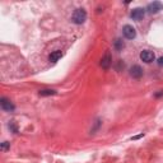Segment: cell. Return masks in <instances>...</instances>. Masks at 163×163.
I'll list each match as a JSON object with an SVG mask.
<instances>
[{"instance_id":"1","label":"cell","mask_w":163,"mask_h":163,"mask_svg":"<svg viewBox=\"0 0 163 163\" xmlns=\"http://www.w3.org/2000/svg\"><path fill=\"white\" fill-rule=\"evenodd\" d=\"M71 20H73L75 24H83L87 20V12L83 8L75 9L73 15H71Z\"/></svg>"},{"instance_id":"2","label":"cell","mask_w":163,"mask_h":163,"mask_svg":"<svg viewBox=\"0 0 163 163\" xmlns=\"http://www.w3.org/2000/svg\"><path fill=\"white\" fill-rule=\"evenodd\" d=\"M145 10L149 14H157V13H159L161 10H163V4L161 1H153L150 4H148Z\"/></svg>"},{"instance_id":"3","label":"cell","mask_w":163,"mask_h":163,"mask_svg":"<svg viewBox=\"0 0 163 163\" xmlns=\"http://www.w3.org/2000/svg\"><path fill=\"white\" fill-rule=\"evenodd\" d=\"M122 33H124V36H125L127 40H132V38L136 37V31H135V28L132 27V25H130V24L124 25V28H122Z\"/></svg>"},{"instance_id":"4","label":"cell","mask_w":163,"mask_h":163,"mask_svg":"<svg viewBox=\"0 0 163 163\" xmlns=\"http://www.w3.org/2000/svg\"><path fill=\"white\" fill-rule=\"evenodd\" d=\"M144 15H145V9H143V8H135V9H132L130 13V17L134 20H136V22L141 20L144 18Z\"/></svg>"},{"instance_id":"5","label":"cell","mask_w":163,"mask_h":163,"mask_svg":"<svg viewBox=\"0 0 163 163\" xmlns=\"http://www.w3.org/2000/svg\"><path fill=\"white\" fill-rule=\"evenodd\" d=\"M140 59H141V61H144V63L149 64V63H152V61H154L156 56H154V54H153L152 51L144 50V51H141V52H140Z\"/></svg>"},{"instance_id":"6","label":"cell","mask_w":163,"mask_h":163,"mask_svg":"<svg viewBox=\"0 0 163 163\" xmlns=\"http://www.w3.org/2000/svg\"><path fill=\"white\" fill-rule=\"evenodd\" d=\"M112 65V56H111V52L110 51H106V54H105V56L102 58V60H101V66L103 69H108L110 66Z\"/></svg>"},{"instance_id":"7","label":"cell","mask_w":163,"mask_h":163,"mask_svg":"<svg viewBox=\"0 0 163 163\" xmlns=\"http://www.w3.org/2000/svg\"><path fill=\"white\" fill-rule=\"evenodd\" d=\"M0 105H1V108L5 112H13L14 111V105L8 98H5V97H3V98L0 99Z\"/></svg>"},{"instance_id":"8","label":"cell","mask_w":163,"mask_h":163,"mask_svg":"<svg viewBox=\"0 0 163 163\" xmlns=\"http://www.w3.org/2000/svg\"><path fill=\"white\" fill-rule=\"evenodd\" d=\"M130 75L135 79H139V78L143 76V69L139 65H132L130 68Z\"/></svg>"},{"instance_id":"9","label":"cell","mask_w":163,"mask_h":163,"mask_svg":"<svg viewBox=\"0 0 163 163\" xmlns=\"http://www.w3.org/2000/svg\"><path fill=\"white\" fill-rule=\"evenodd\" d=\"M61 56H63V52H61V51H59V50H56V51H54V52L50 54L49 60L52 61V63H55V61H58V60L61 58Z\"/></svg>"},{"instance_id":"10","label":"cell","mask_w":163,"mask_h":163,"mask_svg":"<svg viewBox=\"0 0 163 163\" xmlns=\"http://www.w3.org/2000/svg\"><path fill=\"white\" fill-rule=\"evenodd\" d=\"M55 94H56V90H54V89H43V90H40V96H41V97L55 96Z\"/></svg>"},{"instance_id":"11","label":"cell","mask_w":163,"mask_h":163,"mask_svg":"<svg viewBox=\"0 0 163 163\" xmlns=\"http://www.w3.org/2000/svg\"><path fill=\"white\" fill-rule=\"evenodd\" d=\"M125 47V43H124V41H122L121 38H117L116 41H115V49L117 50V51H121L122 49Z\"/></svg>"},{"instance_id":"12","label":"cell","mask_w":163,"mask_h":163,"mask_svg":"<svg viewBox=\"0 0 163 163\" xmlns=\"http://www.w3.org/2000/svg\"><path fill=\"white\" fill-rule=\"evenodd\" d=\"M3 152H5V150H8L9 149V143L8 141H3V144H1V148H0Z\"/></svg>"},{"instance_id":"13","label":"cell","mask_w":163,"mask_h":163,"mask_svg":"<svg viewBox=\"0 0 163 163\" xmlns=\"http://www.w3.org/2000/svg\"><path fill=\"white\" fill-rule=\"evenodd\" d=\"M143 136H144V134H143V132H141V134H139V135H136V136H132V138H131V139H132V140H136V139H139V138H143Z\"/></svg>"},{"instance_id":"14","label":"cell","mask_w":163,"mask_h":163,"mask_svg":"<svg viewBox=\"0 0 163 163\" xmlns=\"http://www.w3.org/2000/svg\"><path fill=\"white\" fill-rule=\"evenodd\" d=\"M158 64H159L161 66H163V58H159V59H158Z\"/></svg>"}]
</instances>
